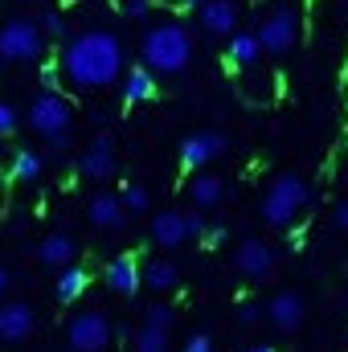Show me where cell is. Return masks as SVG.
Returning a JSON list of instances; mask_svg holds the SVG:
<instances>
[{"label":"cell","mask_w":348,"mask_h":352,"mask_svg":"<svg viewBox=\"0 0 348 352\" xmlns=\"http://www.w3.org/2000/svg\"><path fill=\"white\" fill-rule=\"evenodd\" d=\"M115 8H119L123 16L140 21V16H148V12H152V0H115Z\"/></svg>","instance_id":"83f0119b"},{"label":"cell","mask_w":348,"mask_h":352,"mask_svg":"<svg viewBox=\"0 0 348 352\" xmlns=\"http://www.w3.org/2000/svg\"><path fill=\"white\" fill-rule=\"evenodd\" d=\"M197 12H201V25H205L209 33L234 37V29H238V8H234V0H205Z\"/></svg>","instance_id":"9a60e30c"},{"label":"cell","mask_w":348,"mask_h":352,"mask_svg":"<svg viewBox=\"0 0 348 352\" xmlns=\"http://www.w3.org/2000/svg\"><path fill=\"white\" fill-rule=\"evenodd\" d=\"M254 37H259L262 54H270V58L287 54V50L295 45V37H299V16H295V8H274V12L259 25Z\"/></svg>","instance_id":"52a82bcc"},{"label":"cell","mask_w":348,"mask_h":352,"mask_svg":"<svg viewBox=\"0 0 348 352\" xmlns=\"http://www.w3.org/2000/svg\"><path fill=\"white\" fill-rule=\"evenodd\" d=\"M246 352H274V349H266V344H254V349H246Z\"/></svg>","instance_id":"8d00e7d4"},{"label":"cell","mask_w":348,"mask_h":352,"mask_svg":"<svg viewBox=\"0 0 348 352\" xmlns=\"http://www.w3.org/2000/svg\"><path fill=\"white\" fill-rule=\"evenodd\" d=\"M87 217L94 230H123L127 226V209H123L119 192H94L87 205Z\"/></svg>","instance_id":"4fadbf2b"},{"label":"cell","mask_w":348,"mask_h":352,"mask_svg":"<svg viewBox=\"0 0 348 352\" xmlns=\"http://www.w3.org/2000/svg\"><path fill=\"white\" fill-rule=\"evenodd\" d=\"M140 270H144V266H140L135 254H119V258H111V263L102 266V278H107L111 291H119V295H135L140 283H144Z\"/></svg>","instance_id":"5bb4252c"},{"label":"cell","mask_w":348,"mask_h":352,"mask_svg":"<svg viewBox=\"0 0 348 352\" xmlns=\"http://www.w3.org/2000/svg\"><path fill=\"white\" fill-rule=\"evenodd\" d=\"M221 197H226V184H221V176H213V173H193V180H188V201H193L197 209H213V205H221Z\"/></svg>","instance_id":"ac0fdd59"},{"label":"cell","mask_w":348,"mask_h":352,"mask_svg":"<svg viewBox=\"0 0 348 352\" xmlns=\"http://www.w3.org/2000/svg\"><path fill=\"white\" fill-rule=\"evenodd\" d=\"M226 152V135L221 131H193V135H184L180 140V168L184 173H205L217 156Z\"/></svg>","instance_id":"ba28073f"},{"label":"cell","mask_w":348,"mask_h":352,"mask_svg":"<svg viewBox=\"0 0 348 352\" xmlns=\"http://www.w3.org/2000/svg\"><path fill=\"white\" fill-rule=\"evenodd\" d=\"M332 226H336L340 234H348V201H336V205H332Z\"/></svg>","instance_id":"836d02e7"},{"label":"cell","mask_w":348,"mask_h":352,"mask_svg":"<svg viewBox=\"0 0 348 352\" xmlns=\"http://www.w3.org/2000/svg\"><path fill=\"white\" fill-rule=\"evenodd\" d=\"M37 25H41L45 41H50V37H66V16H62V12H54V8H50V12H41V21H37Z\"/></svg>","instance_id":"4316f807"},{"label":"cell","mask_w":348,"mask_h":352,"mask_svg":"<svg viewBox=\"0 0 348 352\" xmlns=\"http://www.w3.org/2000/svg\"><path fill=\"white\" fill-rule=\"evenodd\" d=\"M41 54H45V33L33 16H8L0 25V62L4 66L37 62Z\"/></svg>","instance_id":"3957f363"},{"label":"cell","mask_w":348,"mask_h":352,"mask_svg":"<svg viewBox=\"0 0 348 352\" xmlns=\"http://www.w3.org/2000/svg\"><path fill=\"white\" fill-rule=\"evenodd\" d=\"M307 205V184H303V176L295 173H283L270 180V188L262 192V221L266 226H291L295 221V213Z\"/></svg>","instance_id":"277c9868"},{"label":"cell","mask_w":348,"mask_h":352,"mask_svg":"<svg viewBox=\"0 0 348 352\" xmlns=\"http://www.w3.org/2000/svg\"><path fill=\"white\" fill-rule=\"evenodd\" d=\"M41 156L37 152H29V148H17V156H12V164H8V176L12 180H21V184H29V180H37L41 176Z\"/></svg>","instance_id":"603a6c76"},{"label":"cell","mask_w":348,"mask_h":352,"mask_svg":"<svg viewBox=\"0 0 348 352\" xmlns=\"http://www.w3.org/2000/svg\"><path fill=\"white\" fill-rule=\"evenodd\" d=\"M58 70H62V78L74 90H102L123 74V45H119V37L107 33V29L74 33V37L62 45Z\"/></svg>","instance_id":"6da1fadb"},{"label":"cell","mask_w":348,"mask_h":352,"mask_svg":"<svg viewBox=\"0 0 348 352\" xmlns=\"http://www.w3.org/2000/svg\"><path fill=\"white\" fill-rule=\"evenodd\" d=\"M238 320H242V324H254V320H259V311H254V307H238Z\"/></svg>","instance_id":"e575fe53"},{"label":"cell","mask_w":348,"mask_h":352,"mask_svg":"<svg viewBox=\"0 0 348 352\" xmlns=\"http://www.w3.org/2000/svg\"><path fill=\"white\" fill-rule=\"evenodd\" d=\"M58 82H62L58 62H45V66H41V90H58Z\"/></svg>","instance_id":"f1b7e54d"},{"label":"cell","mask_w":348,"mask_h":352,"mask_svg":"<svg viewBox=\"0 0 348 352\" xmlns=\"http://www.w3.org/2000/svg\"><path fill=\"white\" fill-rule=\"evenodd\" d=\"M184 352H213V340H209V332H193V336L184 340Z\"/></svg>","instance_id":"1f68e13d"},{"label":"cell","mask_w":348,"mask_h":352,"mask_svg":"<svg viewBox=\"0 0 348 352\" xmlns=\"http://www.w3.org/2000/svg\"><path fill=\"white\" fill-rule=\"evenodd\" d=\"M184 230H188V238H205V217L201 213H184Z\"/></svg>","instance_id":"d6a6232c"},{"label":"cell","mask_w":348,"mask_h":352,"mask_svg":"<svg viewBox=\"0 0 348 352\" xmlns=\"http://www.w3.org/2000/svg\"><path fill=\"white\" fill-rule=\"evenodd\" d=\"M90 287V274L87 266H66L62 274H58V299L62 303H74V299H83Z\"/></svg>","instance_id":"7402d4cb"},{"label":"cell","mask_w":348,"mask_h":352,"mask_svg":"<svg viewBox=\"0 0 348 352\" xmlns=\"http://www.w3.org/2000/svg\"><path fill=\"white\" fill-rule=\"evenodd\" d=\"M144 324H148V328H160V332H173V324H176L173 303H152L148 316H144Z\"/></svg>","instance_id":"484cf974"},{"label":"cell","mask_w":348,"mask_h":352,"mask_svg":"<svg viewBox=\"0 0 348 352\" xmlns=\"http://www.w3.org/2000/svg\"><path fill=\"white\" fill-rule=\"evenodd\" d=\"M12 131H17V111L0 98V135H12Z\"/></svg>","instance_id":"4dcf8cb0"},{"label":"cell","mask_w":348,"mask_h":352,"mask_svg":"<svg viewBox=\"0 0 348 352\" xmlns=\"http://www.w3.org/2000/svg\"><path fill=\"white\" fill-rule=\"evenodd\" d=\"M119 201H123V209H127V217L131 213H148V205H152V197H148V188L144 184H123V192H119Z\"/></svg>","instance_id":"d4e9b609"},{"label":"cell","mask_w":348,"mask_h":352,"mask_svg":"<svg viewBox=\"0 0 348 352\" xmlns=\"http://www.w3.org/2000/svg\"><path fill=\"white\" fill-rule=\"evenodd\" d=\"M234 266H238L242 278L259 283V278H266V274L274 270V250H270L266 242H259V238H246V242L238 246V254H234Z\"/></svg>","instance_id":"30bf717a"},{"label":"cell","mask_w":348,"mask_h":352,"mask_svg":"<svg viewBox=\"0 0 348 352\" xmlns=\"http://www.w3.org/2000/svg\"><path fill=\"white\" fill-rule=\"evenodd\" d=\"M70 123H74V111H70V102H66L62 90H41V94L29 102V127H33L41 140L62 144L66 131H70Z\"/></svg>","instance_id":"5b68a950"},{"label":"cell","mask_w":348,"mask_h":352,"mask_svg":"<svg viewBox=\"0 0 348 352\" xmlns=\"http://www.w3.org/2000/svg\"><path fill=\"white\" fill-rule=\"evenodd\" d=\"M8 283H12V278H8V270L0 266V303H4V295H8Z\"/></svg>","instance_id":"d590c367"},{"label":"cell","mask_w":348,"mask_h":352,"mask_svg":"<svg viewBox=\"0 0 348 352\" xmlns=\"http://www.w3.org/2000/svg\"><path fill=\"white\" fill-rule=\"evenodd\" d=\"M303 316H307V303H303V295H295V291H279V295L266 303V320H270L279 332H295V328L303 324Z\"/></svg>","instance_id":"8fae6325"},{"label":"cell","mask_w":348,"mask_h":352,"mask_svg":"<svg viewBox=\"0 0 348 352\" xmlns=\"http://www.w3.org/2000/svg\"><path fill=\"white\" fill-rule=\"evenodd\" d=\"M140 54H144V70L152 74H180L193 58V37L180 21H164V25H152L140 41Z\"/></svg>","instance_id":"7a4b0ae2"},{"label":"cell","mask_w":348,"mask_h":352,"mask_svg":"<svg viewBox=\"0 0 348 352\" xmlns=\"http://www.w3.org/2000/svg\"><path fill=\"white\" fill-rule=\"evenodd\" d=\"M152 242H156V246H164V250H176V246H184V242H188V230H184V213H176V209H164V213H156V217H152Z\"/></svg>","instance_id":"2e32d148"},{"label":"cell","mask_w":348,"mask_h":352,"mask_svg":"<svg viewBox=\"0 0 348 352\" xmlns=\"http://www.w3.org/2000/svg\"><path fill=\"white\" fill-rule=\"evenodd\" d=\"M78 173L87 176V180H107V176L115 173V144H111V135H94L90 140V148L78 160Z\"/></svg>","instance_id":"7c38bea8"},{"label":"cell","mask_w":348,"mask_h":352,"mask_svg":"<svg viewBox=\"0 0 348 352\" xmlns=\"http://www.w3.org/2000/svg\"><path fill=\"white\" fill-rule=\"evenodd\" d=\"M115 340V324L102 311H78L66 324V344L70 352H107Z\"/></svg>","instance_id":"8992f818"},{"label":"cell","mask_w":348,"mask_h":352,"mask_svg":"<svg viewBox=\"0 0 348 352\" xmlns=\"http://www.w3.org/2000/svg\"><path fill=\"white\" fill-rule=\"evenodd\" d=\"M33 328H37V316L25 299L0 303V344H21L33 336Z\"/></svg>","instance_id":"9c48e42d"},{"label":"cell","mask_w":348,"mask_h":352,"mask_svg":"<svg viewBox=\"0 0 348 352\" xmlns=\"http://www.w3.org/2000/svg\"><path fill=\"white\" fill-rule=\"evenodd\" d=\"M37 263L66 270V266L74 263V238L70 234H45L41 246H37Z\"/></svg>","instance_id":"e0dca14e"},{"label":"cell","mask_w":348,"mask_h":352,"mask_svg":"<svg viewBox=\"0 0 348 352\" xmlns=\"http://www.w3.org/2000/svg\"><path fill=\"white\" fill-rule=\"evenodd\" d=\"M156 98V74L152 70H144V66H135V70H127V78H123V102H152Z\"/></svg>","instance_id":"44dd1931"},{"label":"cell","mask_w":348,"mask_h":352,"mask_svg":"<svg viewBox=\"0 0 348 352\" xmlns=\"http://www.w3.org/2000/svg\"><path fill=\"white\" fill-rule=\"evenodd\" d=\"M226 58H230V66L234 70H254L262 58V45L254 33H234L230 37V45H226Z\"/></svg>","instance_id":"d6986e66"},{"label":"cell","mask_w":348,"mask_h":352,"mask_svg":"<svg viewBox=\"0 0 348 352\" xmlns=\"http://www.w3.org/2000/svg\"><path fill=\"white\" fill-rule=\"evenodd\" d=\"M226 238H230V230H226V226H209V230H205V238H201V242H205V246H209V250H217V246H226Z\"/></svg>","instance_id":"f546056e"},{"label":"cell","mask_w":348,"mask_h":352,"mask_svg":"<svg viewBox=\"0 0 348 352\" xmlns=\"http://www.w3.org/2000/svg\"><path fill=\"white\" fill-rule=\"evenodd\" d=\"M184 4H193V8H201V4H205V0H184Z\"/></svg>","instance_id":"74e56055"},{"label":"cell","mask_w":348,"mask_h":352,"mask_svg":"<svg viewBox=\"0 0 348 352\" xmlns=\"http://www.w3.org/2000/svg\"><path fill=\"white\" fill-rule=\"evenodd\" d=\"M140 278H144V287H148V291H160V295L180 287V270H176L168 258H152V263H144Z\"/></svg>","instance_id":"ffe728a7"},{"label":"cell","mask_w":348,"mask_h":352,"mask_svg":"<svg viewBox=\"0 0 348 352\" xmlns=\"http://www.w3.org/2000/svg\"><path fill=\"white\" fill-rule=\"evenodd\" d=\"M131 349L135 352H168V332H160V328H140L135 336H131Z\"/></svg>","instance_id":"cb8c5ba5"}]
</instances>
